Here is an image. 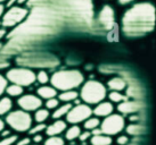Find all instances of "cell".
<instances>
[{"mask_svg": "<svg viewBox=\"0 0 156 145\" xmlns=\"http://www.w3.org/2000/svg\"><path fill=\"white\" fill-rule=\"evenodd\" d=\"M71 104L69 103H65V104H63V106H58L56 108V110L54 111V113H52V118L54 119H58V118H61L63 116H66V113L69 111L71 109Z\"/></svg>", "mask_w": 156, "mask_h": 145, "instance_id": "603a6c76", "label": "cell"}, {"mask_svg": "<svg viewBox=\"0 0 156 145\" xmlns=\"http://www.w3.org/2000/svg\"><path fill=\"white\" fill-rule=\"evenodd\" d=\"M107 95V91L100 82L88 81L83 84L80 96L87 104H97L104 101L105 96Z\"/></svg>", "mask_w": 156, "mask_h": 145, "instance_id": "277c9868", "label": "cell"}, {"mask_svg": "<svg viewBox=\"0 0 156 145\" xmlns=\"http://www.w3.org/2000/svg\"><path fill=\"white\" fill-rule=\"evenodd\" d=\"M108 98L112 102L120 103V102H122V101H124V100H126V95H123L122 93H120L119 91H112V92L108 94Z\"/></svg>", "mask_w": 156, "mask_h": 145, "instance_id": "83f0119b", "label": "cell"}, {"mask_svg": "<svg viewBox=\"0 0 156 145\" xmlns=\"http://www.w3.org/2000/svg\"><path fill=\"white\" fill-rule=\"evenodd\" d=\"M58 104H59V100L56 98H51V99H48L47 102H46V108H47L48 110H50V109H56L58 107Z\"/></svg>", "mask_w": 156, "mask_h": 145, "instance_id": "1f68e13d", "label": "cell"}, {"mask_svg": "<svg viewBox=\"0 0 156 145\" xmlns=\"http://www.w3.org/2000/svg\"><path fill=\"white\" fill-rule=\"evenodd\" d=\"M92 115V109L89 104H78L75 107H71L69 111L66 113V119L69 123L76 125L79 123H83L86 119Z\"/></svg>", "mask_w": 156, "mask_h": 145, "instance_id": "8fae6325", "label": "cell"}, {"mask_svg": "<svg viewBox=\"0 0 156 145\" xmlns=\"http://www.w3.org/2000/svg\"><path fill=\"white\" fill-rule=\"evenodd\" d=\"M145 132V127L140 124H131L126 127V133L129 135H132V136H137V135H140Z\"/></svg>", "mask_w": 156, "mask_h": 145, "instance_id": "484cf974", "label": "cell"}, {"mask_svg": "<svg viewBox=\"0 0 156 145\" xmlns=\"http://www.w3.org/2000/svg\"><path fill=\"white\" fill-rule=\"evenodd\" d=\"M15 2H17V0H7V6H8V7H12Z\"/></svg>", "mask_w": 156, "mask_h": 145, "instance_id": "f35d334b", "label": "cell"}, {"mask_svg": "<svg viewBox=\"0 0 156 145\" xmlns=\"http://www.w3.org/2000/svg\"><path fill=\"white\" fill-rule=\"evenodd\" d=\"M90 136H91V134L89 132H84V133H82L81 132V134H80V136H79V138L81 140L82 142H84L86 140H88V138H90Z\"/></svg>", "mask_w": 156, "mask_h": 145, "instance_id": "e575fe53", "label": "cell"}, {"mask_svg": "<svg viewBox=\"0 0 156 145\" xmlns=\"http://www.w3.org/2000/svg\"><path fill=\"white\" fill-rule=\"evenodd\" d=\"M113 110H114V107L112 103L101 101V102L97 103L96 108L92 110V113H95L97 117H107L111 113H113Z\"/></svg>", "mask_w": 156, "mask_h": 145, "instance_id": "2e32d148", "label": "cell"}, {"mask_svg": "<svg viewBox=\"0 0 156 145\" xmlns=\"http://www.w3.org/2000/svg\"><path fill=\"white\" fill-rule=\"evenodd\" d=\"M5 35V30H0V39H2Z\"/></svg>", "mask_w": 156, "mask_h": 145, "instance_id": "ee69618b", "label": "cell"}, {"mask_svg": "<svg viewBox=\"0 0 156 145\" xmlns=\"http://www.w3.org/2000/svg\"><path fill=\"white\" fill-rule=\"evenodd\" d=\"M44 129H46V126H44V123H42V124H38L37 126H34V127H31L29 130H30L31 135H35V134H40L41 132H44Z\"/></svg>", "mask_w": 156, "mask_h": 145, "instance_id": "d6a6232c", "label": "cell"}, {"mask_svg": "<svg viewBox=\"0 0 156 145\" xmlns=\"http://www.w3.org/2000/svg\"><path fill=\"white\" fill-rule=\"evenodd\" d=\"M6 77H7V81L21 86H29L35 82V74L33 72V70L24 68V67L10 69L7 72Z\"/></svg>", "mask_w": 156, "mask_h": 145, "instance_id": "52a82bcc", "label": "cell"}, {"mask_svg": "<svg viewBox=\"0 0 156 145\" xmlns=\"http://www.w3.org/2000/svg\"><path fill=\"white\" fill-rule=\"evenodd\" d=\"M4 127H5V123L2 119H0V132H2L4 130Z\"/></svg>", "mask_w": 156, "mask_h": 145, "instance_id": "60d3db41", "label": "cell"}, {"mask_svg": "<svg viewBox=\"0 0 156 145\" xmlns=\"http://www.w3.org/2000/svg\"><path fill=\"white\" fill-rule=\"evenodd\" d=\"M18 64L26 67H54L58 64V60L49 56H30L17 59Z\"/></svg>", "mask_w": 156, "mask_h": 145, "instance_id": "30bf717a", "label": "cell"}, {"mask_svg": "<svg viewBox=\"0 0 156 145\" xmlns=\"http://www.w3.org/2000/svg\"><path fill=\"white\" fill-rule=\"evenodd\" d=\"M80 134H81V129H80V127H79V126H76V125H73L72 127L67 128L65 136H66V138H67L69 141H73V140H76V138H79Z\"/></svg>", "mask_w": 156, "mask_h": 145, "instance_id": "cb8c5ba5", "label": "cell"}, {"mask_svg": "<svg viewBox=\"0 0 156 145\" xmlns=\"http://www.w3.org/2000/svg\"><path fill=\"white\" fill-rule=\"evenodd\" d=\"M107 86L109 87V90L112 91H123L126 89V83L122 77H114L112 79H109L107 83Z\"/></svg>", "mask_w": 156, "mask_h": 145, "instance_id": "d6986e66", "label": "cell"}, {"mask_svg": "<svg viewBox=\"0 0 156 145\" xmlns=\"http://www.w3.org/2000/svg\"><path fill=\"white\" fill-rule=\"evenodd\" d=\"M30 144H31V140L30 138H27V137L17 142V145H30Z\"/></svg>", "mask_w": 156, "mask_h": 145, "instance_id": "8d00e7d4", "label": "cell"}, {"mask_svg": "<svg viewBox=\"0 0 156 145\" xmlns=\"http://www.w3.org/2000/svg\"><path fill=\"white\" fill-rule=\"evenodd\" d=\"M13 108V101L10 100L8 96H4L2 99H0V116L7 115L8 112H10Z\"/></svg>", "mask_w": 156, "mask_h": 145, "instance_id": "ffe728a7", "label": "cell"}, {"mask_svg": "<svg viewBox=\"0 0 156 145\" xmlns=\"http://www.w3.org/2000/svg\"><path fill=\"white\" fill-rule=\"evenodd\" d=\"M27 9L18 7V6H12L9 7V10L2 15V25L5 27H14L21 24L25 17L27 16Z\"/></svg>", "mask_w": 156, "mask_h": 145, "instance_id": "9c48e42d", "label": "cell"}, {"mask_svg": "<svg viewBox=\"0 0 156 145\" xmlns=\"http://www.w3.org/2000/svg\"><path fill=\"white\" fill-rule=\"evenodd\" d=\"M61 16L56 10L47 6H37L32 9L31 14L16 26V29L9 33V38H13L15 44L18 42H29L31 40L54 34L59 30Z\"/></svg>", "mask_w": 156, "mask_h": 145, "instance_id": "6da1fadb", "label": "cell"}, {"mask_svg": "<svg viewBox=\"0 0 156 145\" xmlns=\"http://www.w3.org/2000/svg\"><path fill=\"white\" fill-rule=\"evenodd\" d=\"M44 145H64V141L58 136H50L44 142Z\"/></svg>", "mask_w": 156, "mask_h": 145, "instance_id": "f546056e", "label": "cell"}, {"mask_svg": "<svg viewBox=\"0 0 156 145\" xmlns=\"http://www.w3.org/2000/svg\"><path fill=\"white\" fill-rule=\"evenodd\" d=\"M38 95H39L40 99H44V100H48V99L51 98H56L57 95V90L54 87V86H41L38 89Z\"/></svg>", "mask_w": 156, "mask_h": 145, "instance_id": "e0dca14e", "label": "cell"}, {"mask_svg": "<svg viewBox=\"0 0 156 145\" xmlns=\"http://www.w3.org/2000/svg\"><path fill=\"white\" fill-rule=\"evenodd\" d=\"M83 79L84 78L82 74L79 70H74V69L58 70L50 77L51 86L59 91L74 90L82 84Z\"/></svg>", "mask_w": 156, "mask_h": 145, "instance_id": "3957f363", "label": "cell"}, {"mask_svg": "<svg viewBox=\"0 0 156 145\" xmlns=\"http://www.w3.org/2000/svg\"><path fill=\"white\" fill-rule=\"evenodd\" d=\"M49 79H50V77L48 75V72H44V70H40V72L35 75V81H38L40 84H46V83L49 82Z\"/></svg>", "mask_w": 156, "mask_h": 145, "instance_id": "f1b7e54d", "label": "cell"}, {"mask_svg": "<svg viewBox=\"0 0 156 145\" xmlns=\"http://www.w3.org/2000/svg\"><path fill=\"white\" fill-rule=\"evenodd\" d=\"M155 8L152 4H137L128 9L122 19L123 31L129 35H139L153 30Z\"/></svg>", "mask_w": 156, "mask_h": 145, "instance_id": "7a4b0ae2", "label": "cell"}, {"mask_svg": "<svg viewBox=\"0 0 156 145\" xmlns=\"http://www.w3.org/2000/svg\"><path fill=\"white\" fill-rule=\"evenodd\" d=\"M84 128L86 129H88V130H92V129H96V128L99 127L100 125V121L98 118H92V117H89L88 119H86L84 121Z\"/></svg>", "mask_w": 156, "mask_h": 145, "instance_id": "4316f807", "label": "cell"}, {"mask_svg": "<svg viewBox=\"0 0 156 145\" xmlns=\"http://www.w3.org/2000/svg\"><path fill=\"white\" fill-rule=\"evenodd\" d=\"M91 145H111L112 144V138L108 135H105L103 133L92 135L90 137Z\"/></svg>", "mask_w": 156, "mask_h": 145, "instance_id": "ac0fdd59", "label": "cell"}, {"mask_svg": "<svg viewBox=\"0 0 156 145\" xmlns=\"http://www.w3.org/2000/svg\"><path fill=\"white\" fill-rule=\"evenodd\" d=\"M115 17H114V9L109 6H104L98 16V23L106 30H111L114 25Z\"/></svg>", "mask_w": 156, "mask_h": 145, "instance_id": "4fadbf2b", "label": "cell"}, {"mask_svg": "<svg viewBox=\"0 0 156 145\" xmlns=\"http://www.w3.org/2000/svg\"><path fill=\"white\" fill-rule=\"evenodd\" d=\"M99 126L103 134L108 136H114L124 129L126 123H124V118L121 115L111 113L109 116L105 117L104 121Z\"/></svg>", "mask_w": 156, "mask_h": 145, "instance_id": "ba28073f", "label": "cell"}, {"mask_svg": "<svg viewBox=\"0 0 156 145\" xmlns=\"http://www.w3.org/2000/svg\"><path fill=\"white\" fill-rule=\"evenodd\" d=\"M128 141H129V140H128L126 136H120L117 138V143L120 145H126V143H128Z\"/></svg>", "mask_w": 156, "mask_h": 145, "instance_id": "d590c367", "label": "cell"}, {"mask_svg": "<svg viewBox=\"0 0 156 145\" xmlns=\"http://www.w3.org/2000/svg\"><path fill=\"white\" fill-rule=\"evenodd\" d=\"M8 85V81L7 78L4 77L2 75H0V96L4 94V92L6 91V87Z\"/></svg>", "mask_w": 156, "mask_h": 145, "instance_id": "836d02e7", "label": "cell"}, {"mask_svg": "<svg viewBox=\"0 0 156 145\" xmlns=\"http://www.w3.org/2000/svg\"><path fill=\"white\" fill-rule=\"evenodd\" d=\"M4 14H5V7H4V5L0 4V18L2 17Z\"/></svg>", "mask_w": 156, "mask_h": 145, "instance_id": "ab89813d", "label": "cell"}, {"mask_svg": "<svg viewBox=\"0 0 156 145\" xmlns=\"http://www.w3.org/2000/svg\"><path fill=\"white\" fill-rule=\"evenodd\" d=\"M71 15L86 23H90L92 18V4L90 0H63Z\"/></svg>", "mask_w": 156, "mask_h": 145, "instance_id": "5b68a950", "label": "cell"}, {"mask_svg": "<svg viewBox=\"0 0 156 145\" xmlns=\"http://www.w3.org/2000/svg\"><path fill=\"white\" fill-rule=\"evenodd\" d=\"M78 92L74 90H67V91H63L61 94H59V100L63 101V102H66V103H69L74 101L75 99L78 98Z\"/></svg>", "mask_w": 156, "mask_h": 145, "instance_id": "44dd1931", "label": "cell"}, {"mask_svg": "<svg viewBox=\"0 0 156 145\" xmlns=\"http://www.w3.org/2000/svg\"><path fill=\"white\" fill-rule=\"evenodd\" d=\"M5 1H7V0H0V4H2V2H5Z\"/></svg>", "mask_w": 156, "mask_h": 145, "instance_id": "bcb514c9", "label": "cell"}, {"mask_svg": "<svg viewBox=\"0 0 156 145\" xmlns=\"http://www.w3.org/2000/svg\"><path fill=\"white\" fill-rule=\"evenodd\" d=\"M49 118V111L48 109H41L39 108L38 110H35L34 113V120L38 124H42Z\"/></svg>", "mask_w": 156, "mask_h": 145, "instance_id": "d4e9b609", "label": "cell"}, {"mask_svg": "<svg viewBox=\"0 0 156 145\" xmlns=\"http://www.w3.org/2000/svg\"><path fill=\"white\" fill-rule=\"evenodd\" d=\"M18 106L22 108V110L24 111H35L38 110L41 106H42V101L39 96L33 95V94H26V95H22L18 99Z\"/></svg>", "mask_w": 156, "mask_h": 145, "instance_id": "7c38bea8", "label": "cell"}, {"mask_svg": "<svg viewBox=\"0 0 156 145\" xmlns=\"http://www.w3.org/2000/svg\"><path fill=\"white\" fill-rule=\"evenodd\" d=\"M143 108V104L138 101H122L120 102L119 104V111L122 112V113H126V115H129V113H134V112H138L140 111V109Z\"/></svg>", "mask_w": 156, "mask_h": 145, "instance_id": "5bb4252c", "label": "cell"}, {"mask_svg": "<svg viewBox=\"0 0 156 145\" xmlns=\"http://www.w3.org/2000/svg\"><path fill=\"white\" fill-rule=\"evenodd\" d=\"M131 1H133V0H120V2L121 4H129V2H131Z\"/></svg>", "mask_w": 156, "mask_h": 145, "instance_id": "b9f144b4", "label": "cell"}, {"mask_svg": "<svg viewBox=\"0 0 156 145\" xmlns=\"http://www.w3.org/2000/svg\"><path fill=\"white\" fill-rule=\"evenodd\" d=\"M9 135V132L8 130H5V132H2V137H6Z\"/></svg>", "mask_w": 156, "mask_h": 145, "instance_id": "7bdbcfd3", "label": "cell"}, {"mask_svg": "<svg viewBox=\"0 0 156 145\" xmlns=\"http://www.w3.org/2000/svg\"><path fill=\"white\" fill-rule=\"evenodd\" d=\"M27 0H17V4L21 5V4H24V2H26Z\"/></svg>", "mask_w": 156, "mask_h": 145, "instance_id": "f6af8a7d", "label": "cell"}, {"mask_svg": "<svg viewBox=\"0 0 156 145\" xmlns=\"http://www.w3.org/2000/svg\"><path fill=\"white\" fill-rule=\"evenodd\" d=\"M6 123L16 132H27L32 126V117L27 111L16 110L7 113Z\"/></svg>", "mask_w": 156, "mask_h": 145, "instance_id": "8992f818", "label": "cell"}, {"mask_svg": "<svg viewBox=\"0 0 156 145\" xmlns=\"http://www.w3.org/2000/svg\"><path fill=\"white\" fill-rule=\"evenodd\" d=\"M66 123L63 120H56L52 124H50L48 127H46V134L48 136H58L59 134L66 130Z\"/></svg>", "mask_w": 156, "mask_h": 145, "instance_id": "9a60e30c", "label": "cell"}, {"mask_svg": "<svg viewBox=\"0 0 156 145\" xmlns=\"http://www.w3.org/2000/svg\"><path fill=\"white\" fill-rule=\"evenodd\" d=\"M5 92L8 94L9 96H20L23 94V86L12 83V85H7Z\"/></svg>", "mask_w": 156, "mask_h": 145, "instance_id": "7402d4cb", "label": "cell"}, {"mask_svg": "<svg viewBox=\"0 0 156 145\" xmlns=\"http://www.w3.org/2000/svg\"><path fill=\"white\" fill-rule=\"evenodd\" d=\"M16 141H17L16 135H8L0 141V145H13Z\"/></svg>", "mask_w": 156, "mask_h": 145, "instance_id": "4dcf8cb0", "label": "cell"}, {"mask_svg": "<svg viewBox=\"0 0 156 145\" xmlns=\"http://www.w3.org/2000/svg\"><path fill=\"white\" fill-rule=\"evenodd\" d=\"M44 140L42 138V135L41 134H35L34 137H33V142H35V143H39V142H41Z\"/></svg>", "mask_w": 156, "mask_h": 145, "instance_id": "74e56055", "label": "cell"}]
</instances>
